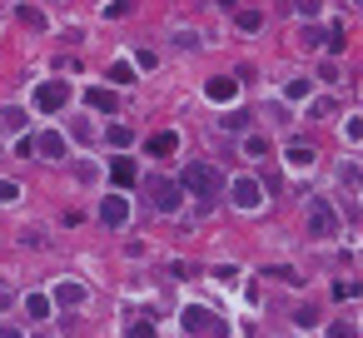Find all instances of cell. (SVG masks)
Listing matches in <instances>:
<instances>
[{
	"instance_id": "obj_21",
	"label": "cell",
	"mask_w": 363,
	"mask_h": 338,
	"mask_svg": "<svg viewBox=\"0 0 363 338\" xmlns=\"http://www.w3.org/2000/svg\"><path fill=\"white\" fill-rule=\"evenodd\" d=\"M0 124H6V130L15 135V130H20V124H25V115H20V110H6V115H0Z\"/></svg>"
},
{
	"instance_id": "obj_1",
	"label": "cell",
	"mask_w": 363,
	"mask_h": 338,
	"mask_svg": "<svg viewBox=\"0 0 363 338\" xmlns=\"http://www.w3.org/2000/svg\"><path fill=\"white\" fill-rule=\"evenodd\" d=\"M219 184H224V179H219V169H209V164H199V159L189 164V169H184V179H179V189H189V194H199V199H214V194H219Z\"/></svg>"
},
{
	"instance_id": "obj_16",
	"label": "cell",
	"mask_w": 363,
	"mask_h": 338,
	"mask_svg": "<svg viewBox=\"0 0 363 338\" xmlns=\"http://www.w3.org/2000/svg\"><path fill=\"white\" fill-rule=\"evenodd\" d=\"M244 155L264 159V155H269V139H264V135H249V139H244Z\"/></svg>"
},
{
	"instance_id": "obj_13",
	"label": "cell",
	"mask_w": 363,
	"mask_h": 338,
	"mask_svg": "<svg viewBox=\"0 0 363 338\" xmlns=\"http://www.w3.org/2000/svg\"><path fill=\"white\" fill-rule=\"evenodd\" d=\"M289 164H294V169H309V164H314V150H309V144H294V150H289Z\"/></svg>"
},
{
	"instance_id": "obj_20",
	"label": "cell",
	"mask_w": 363,
	"mask_h": 338,
	"mask_svg": "<svg viewBox=\"0 0 363 338\" xmlns=\"http://www.w3.org/2000/svg\"><path fill=\"white\" fill-rule=\"evenodd\" d=\"M110 144H115V150H124V144H130V130H124V124H110Z\"/></svg>"
},
{
	"instance_id": "obj_9",
	"label": "cell",
	"mask_w": 363,
	"mask_h": 338,
	"mask_svg": "<svg viewBox=\"0 0 363 338\" xmlns=\"http://www.w3.org/2000/svg\"><path fill=\"white\" fill-rule=\"evenodd\" d=\"M144 150H149V155H155V159H169V155H175V150H179V135H175V130H169V135H155V139H149V144H144Z\"/></svg>"
},
{
	"instance_id": "obj_27",
	"label": "cell",
	"mask_w": 363,
	"mask_h": 338,
	"mask_svg": "<svg viewBox=\"0 0 363 338\" xmlns=\"http://www.w3.org/2000/svg\"><path fill=\"white\" fill-rule=\"evenodd\" d=\"M0 338H20V333H15V328H6V324H0Z\"/></svg>"
},
{
	"instance_id": "obj_26",
	"label": "cell",
	"mask_w": 363,
	"mask_h": 338,
	"mask_svg": "<svg viewBox=\"0 0 363 338\" xmlns=\"http://www.w3.org/2000/svg\"><path fill=\"white\" fill-rule=\"evenodd\" d=\"M10 199H20V189L15 184H0V204H10Z\"/></svg>"
},
{
	"instance_id": "obj_25",
	"label": "cell",
	"mask_w": 363,
	"mask_h": 338,
	"mask_svg": "<svg viewBox=\"0 0 363 338\" xmlns=\"http://www.w3.org/2000/svg\"><path fill=\"white\" fill-rule=\"evenodd\" d=\"M110 80H115V84H130L135 75H130V65H115V70H110Z\"/></svg>"
},
{
	"instance_id": "obj_7",
	"label": "cell",
	"mask_w": 363,
	"mask_h": 338,
	"mask_svg": "<svg viewBox=\"0 0 363 338\" xmlns=\"http://www.w3.org/2000/svg\"><path fill=\"white\" fill-rule=\"evenodd\" d=\"M100 219L110 224V229H120L124 219H130V199H124V194H110V199L100 204Z\"/></svg>"
},
{
	"instance_id": "obj_4",
	"label": "cell",
	"mask_w": 363,
	"mask_h": 338,
	"mask_svg": "<svg viewBox=\"0 0 363 338\" xmlns=\"http://www.w3.org/2000/svg\"><path fill=\"white\" fill-rule=\"evenodd\" d=\"M144 189H149V204H155L160 214H175V209H179V194H184V189H179L175 179H160V174H155Z\"/></svg>"
},
{
	"instance_id": "obj_18",
	"label": "cell",
	"mask_w": 363,
	"mask_h": 338,
	"mask_svg": "<svg viewBox=\"0 0 363 338\" xmlns=\"http://www.w3.org/2000/svg\"><path fill=\"white\" fill-rule=\"evenodd\" d=\"M329 338H358V324H349V319L344 324H329Z\"/></svg>"
},
{
	"instance_id": "obj_11",
	"label": "cell",
	"mask_w": 363,
	"mask_h": 338,
	"mask_svg": "<svg viewBox=\"0 0 363 338\" xmlns=\"http://www.w3.org/2000/svg\"><path fill=\"white\" fill-rule=\"evenodd\" d=\"M110 179H115V189H130L140 174H135V164H130V159H115V164H110Z\"/></svg>"
},
{
	"instance_id": "obj_14",
	"label": "cell",
	"mask_w": 363,
	"mask_h": 338,
	"mask_svg": "<svg viewBox=\"0 0 363 338\" xmlns=\"http://www.w3.org/2000/svg\"><path fill=\"white\" fill-rule=\"evenodd\" d=\"M124 338H155V319H135L124 328Z\"/></svg>"
},
{
	"instance_id": "obj_15",
	"label": "cell",
	"mask_w": 363,
	"mask_h": 338,
	"mask_svg": "<svg viewBox=\"0 0 363 338\" xmlns=\"http://www.w3.org/2000/svg\"><path fill=\"white\" fill-rule=\"evenodd\" d=\"M25 308H30V319H45V313H50V299H45V293H30Z\"/></svg>"
},
{
	"instance_id": "obj_10",
	"label": "cell",
	"mask_w": 363,
	"mask_h": 338,
	"mask_svg": "<svg viewBox=\"0 0 363 338\" xmlns=\"http://www.w3.org/2000/svg\"><path fill=\"white\" fill-rule=\"evenodd\" d=\"M85 104H90V110H100V115H115V110H120L115 90H90V95H85Z\"/></svg>"
},
{
	"instance_id": "obj_5",
	"label": "cell",
	"mask_w": 363,
	"mask_h": 338,
	"mask_svg": "<svg viewBox=\"0 0 363 338\" xmlns=\"http://www.w3.org/2000/svg\"><path fill=\"white\" fill-rule=\"evenodd\" d=\"M309 229H314L318 239H329L333 229H338V214H333L329 199H314V204H309Z\"/></svg>"
},
{
	"instance_id": "obj_22",
	"label": "cell",
	"mask_w": 363,
	"mask_h": 338,
	"mask_svg": "<svg viewBox=\"0 0 363 338\" xmlns=\"http://www.w3.org/2000/svg\"><path fill=\"white\" fill-rule=\"evenodd\" d=\"M130 5H135V0H110V5H104V15H110V20H120L124 10H130Z\"/></svg>"
},
{
	"instance_id": "obj_2",
	"label": "cell",
	"mask_w": 363,
	"mask_h": 338,
	"mask_svg": "<svg viewBox=\"0 0 363 338\" xmlns=\"http://www.w3.org/2000/svg\"><path fill=\"white\" fill-rule=\"evenodd\" d=\"M184 328L195 333V338H224V333H229L219 313H214V308H199V304H195V308H184Z\"/></svg>"
},
{
	"instance_id": "obj_28",
	"label": "cell",
	"mask_w": 363,
	"mask_h": 338,
	"mask_svg": "<svg viewBox=\"0 0 363 338\" xmlns=\"http://www.w3.org/2000/svg\"><path fill=\"white\" fill-rule=\"evenodd\" d=\"M40 338H50V333H40Z\"/></svg>"
},
{
	"instance_id": "obj_12",
	"label": "cell",
	"mask_w": 363,
	"mask_h": 338,
	"mask_svg": "<svg viewBox=\"0 0 363 338\" xmlns=\"http://www.w3.org/2000/svg\"><path fill=\"white\" fill-rule=\"evenodd\" d=\"M55 299L65 304V308H75V304H85V284H60L55 289Z\"/></svg>"
},
{
	"instance_id": "obj_24",
	"label": "cell",
	"mask_w": 363,
	"mask_h": 338,
	"mask_svg": "<svg viewBox=\"0 0 363 338\" xmlns=\"http://www.w3.org/2000/svg\"><path fill=\"white\" fill-rule=\"evenodd\" d=\"M294 10H298V15L309 20V15H318V0H294Z\"/></svg>"
},
{
	"instance_id": "obj_6",
	"label": "cell",
	"mask_w": 363,
	"mask_h": 338,
	"mask_svg": "<svg viewBox=\"0 0 363 338\" xmlns=\"http://www.w3.org/2000/svg\"><path fill=\"white\" fill-rule=\"evenodd\" d=\"M234 204L239 209H259L264 204V184L259 179H234Z\"/></svg>"
},
{
	"instance_id": "obj_17",
	"label": "cell",
	"mask_w": 363,
	"mask_h": 338,
	"mask_svg": "<svg viewBox=\"0 0 363 338\" xmlns=\"http://www.w3.org/2000/svg\"><path fill=\"white\" fill-rule=\"evenodd\" d=\"M209 100H234V80H209Z\"/></svg>"
},
{
	"instance_id": "obj_23",
	"label": "cell",
	"mask_w": 363,
	"mask_h": 338,
	"mask_svg": "<svg viewBox=\"0 0 363 338\" xmlns=\"http://www.w3.org/2000/svg\"><path fill=\"white\" fill-rule=\"evenodd\" d=\"M284 95H289V100H304V95H309V80H289Z\"/></svg>"
},
{
	"instance_id": "obj_19",
	"label": "cell",
	"mask_w": 363,
	"mask_h": 338,
	"mask_svg": "<svg viewBox=\"0 0 363 338\" xmlns=\"http://www.w3.org/2000/svg\"><path fill=\"white\" fill-rule=\"evenodd\" d=\"M20 20H25V25H35V30H40V25H45V15H40L35 5H20Z\"/></svg>"
},
{
	"instance_id": "obj_8",
	"label": "cell",
	"mask_w": 363,
	"mask_h": 338,
	"mask_svg": "<svg viewBox=\"0 0 363 338\" xmlns=\"http://www.w3.org/2000/svg\"><path fill=\"white\" fill-rule=\"evenodd\" d=\"M35 150L45 155V159H65V135H55V130H45L35 139Z\"/></svg>"
},
{
	"instance_id": "obj_3",
	"label": "cell",
	"mask_w": 363,
	"mask_h": 338,
	"mask_svg": "<svg viewBox=\"0 0 363 338\" xmlns=\"http://www.w3.org/2000/svg\"><path fill=\"white\" fill-rule=\"evenodd\" d=\"M65 104H70V84H65V80H45V84H35V110L55 115V110H65Z\"/></svg>"
}]
</instances>
